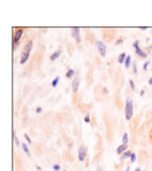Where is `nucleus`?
I'll use <instances>...</instances> for the list:
<instances>
[{"label": "nucleus", "mask_w": 152, "mask_h": 171, "mask_svg": "<svg viewBox=\"0 0 152 171\" xmlns=\"http://www.w3.org/2000/svg\"><path fill=\"white\" fill-rule=\"evenodd\" d=\"M133 111H135V104L132 101V98H126V106H124V117L126 120H132L133 117Z\"/></svg>", "instance_id": "1"}, {"label": "nucleus", "mask_w": 152, "mask_h": 171, "mask_svg": "<svg viewBox=\"0 0 152 171\" xmlns=\"http://www.w3.org/2000/svg\"><path fill=\"white\" fill-rule=\"evenodd\" d=\"M22 35H24V28H16V29L13 31V38H12V50H13V51L18 49Z\"/></svg>", "instance_id": "2"}, {"label": "nucleus", "mask_w": 152, "mask_h": 171, "mask_svg": "<svg viewBox=\"0 0 152 171\" xmlns=\"http://www.w3.org/2000/svg\"><path fill=\"white\" fill-rule=\"evenodd\" d=\"M86 158H88V148L85 146V145H81V146H79V151H78V159H79L81 163H84Z\"/></svg>", "instance_id": "3"}, {"label": "nucleus", "mask_w": 152, "mask_h": 171, "mask_svg": "<svg viewBox=\"0 0 152 171\" xmlns=\"http://www.w3.org/2000/svg\"><path fill=\"white\" fill-rule=\"evenodd\" d=\"M95 45H97V50H98L100 56H101V57L107 56V45H105L102 41H95Z\"/></svg>", "instance_id": "4"}, {"label": "nucleus", "mask_w": 152, "mask_h": 171, "mask_svg": "<svg viewBox=\"0 0 152 171\" xmlns=\"http://www.w3.org/2000/svg\"><path fill=\"white\" fill-rule=\"evenodd\" d=\"M72 38H73L78 44L82 42V38H81V28H79V26H73V28H72Z\"/></svg>", "instance_id": "5"}, {"label": "nucleus", "mask_w": 152, "mask_h": 171, "mask_svg": "<svg viewBox=\"0 0 152 171\" xmlns=\"http://www.w3.org/2000/svg\"><path fill=\"white\" fill-rule=\"evenodd\" d=\"M79 83H81V79H79V75L76 73V76L72 79V91H73L75 94L79 91Z\"/></svg>", "instance_id": "6"}, {"label": "nucleus", "mask_w": 152, "mask_h": 171, "mask_svg": "<svg viewBox=\"0 0 152 171\" xmlns=\"http://www.w3.org/2000/svg\"><path fill=\"white\" fill-rule=\"evenodd\" d=\"M28 60H29V53L22 51V53H21V59H19V63H21V65H25Z\"/></svg>", "instance_id": "7"}, {"label": "nucleus", "mask_w": 152, "mask_h": 171, "mask_svg": "<svg viewBox=\"0 0 152 171\" xmlns=\"http://www.w3.org/2000/svg\"><path fill=\"white\" fill-rule=\"evenodd\" d=\"M32 45H34V41L32 40H28L25 42V45H24V49L22 51H26V53H31V50H32Z\"/></svg>", "instance_id": "8"}, {"label": "nucleus", "mask_w": 152, "mask_h": 171, "mask_svg": "<svg viewBox=\"0 0 152 171\" xmlns=\"http://www.w3.org/2000/svg\"><path fill=\"white\" fill-rule=\"evenodd\" d=\"M61 53H63V51H61V50H56V51H54V53H53V54H51L50 56V60L51 62H56V60H57V59H59L60 56H61Z\"/></svg>", "instance_id": "9"}, {"label": "nucleus", "mask_w": 152, "mask_h": 171, "mask_svg": "<svg viewBox=\"0 0 152 171\" xmlns=\"http://www.w3.org/2000/svg\"><path fill=\"white\" fill-rule=\"evenodd\" d=\"M126 151H127V145H126V143H121V145L117 148V151H116V152H117V155H120V156H121V155L124 154Z\"/></svg>", "instance_id": "10"}, {"label": "nucleus", "mask_w": 152, "mask_h": 171, "mask_svg": "<svg viewBox=\"0 0 152 171\" xmlns=\"http://www.w3.org/2000/svg\"><path fill=\"white\" fill-rule=\"evenodd\" d=\"M135 53H136V56L140 57V59H146V57H148V53H146V51H144L142 49L135 50Z\"/></svg>", "instance_id": "11"}, {"label": "nucleus", "mask_w": 152, "mask_h": 171, "mask_svg": "<svg viewBox=\"0 0 152 171\" xmlns=\"http://www.w3.org/2000/svg\"><path fill=\"white\" fill-rule=\"evenodd\" d=\"M132 154H133V152H132V151H129V149H127L126 152H124V154L121 155V156H120V159H121V163H123V161H124V159H130V156H132Z\"/></svg>", "instance_id": "12"}, {"label": "nucleus", "mask_w": 152, "mask_h": 171, "mask_svg": "<svg viewBox=\"0 0 152 171\" xmlns=\"http://www.w3.org/2000/svg\"><path fill=\"white\" fill-rule=\"evenodd\" d=\"M75 76H76L75 69H69L68 72H66V78H68V79H73Z\"/></svg>", "instance_id": "13"}, {"label": "nucleus", "mask_w": 152, "mask_h": 171, "mask_svg": "<svg viewBox=\"0 0 152 171\" xmlns=\"http://www.w3.org/2000/svg\"><path fill=\"white\" fill-rule=\"evenodd\" d=\"M126 57H127V54L126 53H121V54H118V57H117V62L120 63V65H123L124 62H126Z\"/></svg>", "instance_id": "14"}, {"label": "nucleus", "mask_w": 152, "mask_h": 171, "mask_svg": "<svg viewBox=\"0 0 152 171\" xmlns=\"http://www.w3.org/2000/svg\"><path fill=\"white\" fill-rule=\"evenodd\" d=\"M132 65H133V62H132V56H127L126 57V62H124V67H126V69H129V67H130Z\"/></svg>", "instance_id": "15"}, {"label": "nucleus", "mask_w": 152, "mask_h": 171, "mask_svg": "<svg viewBox=\"0 0 152 171\" xmlns=\"http://www.w3.org/2000/svg\"><path fill=\"white\" fill-rule=\"evenodd\" d=\"M12 138H13V143H15V145H18V146H22V143L19 142V139H18V136H16V133H15V132L12 133Z\"/></svg>", "instance_id": "16"}, {"label": "nucleus", "mask_w": 152, "mask_h": 171, "mask_svg": "<svg viewBox=\"0 0 152 171\" xmlns=\"http://www.w3.org/2000/svg\"><path fill=\"white\" fill-rule=\"evenodd\" d=\"M22 151H24V152H25L26 155H31L29 149H28V143H22Z\"/></svg>", "instance_id": "17"}, {"label": "nucleus", "mask_w": 152, "mask_h": 171, "mask_svg": "<svg viewBox=\"0 0 152 171\" xmlns=\"http://www.w3.org/2000/svg\"><path fill=\"white\" fill-rule=\"evenodd\" d=\"M59 81H60V78H59V76H57V78H54V81L51 82V86H53V88H56V86L59 85Z\"/></svg>", "instance_id": "18"}, {"label": "nucleus", "mask_w": 152, "mask_h": 171, "mask_svg": "<svg viewBox=\"0 0 152 171\" xmlns=\"http://www.w3.org/2000/svg\"><path fill=\"white\" fill-rule=\"evenodd\" d=\"M127 142H129V135H127V133H123V139H121V143H126V145H127Z\"/></svg>", "instance_id": "19"}, {"label": "nucleus", "mask_w": 152, "mask_h": 171, "mask_svg": "<svg viewBox=\"0 0 152 171\" xmlns=\"http://www.w3.org/2000/svg\"><path fill=\"white\" fill-rule=\"evenodd\" d=\"M149 66H152V63H151V62H149V60H146V62H145V63H144V67H142V69H144L145 72H146Z\"/></svg>", "instance_id": "20"}, {"label": "nucleus", "mask_w": 152, "mask_h": 171, "mask_svg": "<svg viewBox=\"0 0 152 171\" xmlns=\"http://www.w3.org/2000/svg\"><path fill=\"white\" fill-rule=\"evenodd\" d=\"M24 138H25V140H26V143H28V145H31V143H32V139L29 138V135H26V133H25V136H24Z\"/></svg>", "instance_id": "21"}, {"label": "nucleus", "mask_w": 152, "mask_h": 171, "mask_svg": "<svg viewBox=\"0 0 152 171\" xmlns=\"http://www.w3.org/2000/svg\"><path fill=\"white\" fill-rule=\"evenodd\" d=\"M84 122H85V123H88V124L91 123V116H89V114H86V116L84 117Z\"/></svg>", "instance_id": "22"}, {"label": "nucleus", "mask_w": 152, "mask_h": 171, "mask_svg": "<svg viewBox=\"0 0 152 171\" xmlns=\"http://www.w3.org/2000/svg\"><path fill=\"white\" fill-rule=\"evenodd\" d=\"M123 38H117V40H116V42H114V44H116V45H121V44H123Z\"/></svg>", "instance_id": "23"}, {"label": "nucleus", "mask_w": 152, "mask_h": 171, "mask_svg": "<svg viewBox=\"0 0 152 171\" xmlns=\"http://www.w3.org/2000/svg\"><path fill=\"white\" fill-rule=\"evenodd\" d=\"M133 49H135V50L140 49V47H139V40H135V42H133Z\"/></svg>", "instance_id": "24"}, {"label": "nucleus", "mask_w": 152, "mask_h": 171, "mask_svg": "<svg viewBox=\"0 0 152 171\" xmlns=\"http://www.w3.org/2000/svg\"><path fill=\"white\" fill-rule=\"evenodd\" d=\"M132 70H133V73H137V65H136V63H133V65H132Z\"/></svg>", "instance_id": "25"}, {"label": "nucleus", "mask_w": 152, "mask_h": 171, "mask_svg": "<svg viewBox=\"0 0 152 171\" xmlns=\"http://www.w3.org/2000/svg\"><path fill=\"white\" fill-rule=\"evenodd\" d=\"M60 168H61V167H60L59 164H54V165H53V170L54 171H60Z\"/></svg>", "instance_id": "26"}, {"label": "nucleus", "mask_w": 152, "mask_h": 171, "mask_svg": "<svg viewBox=\"0 0 152 171\" xmlns=\"http://www.w3.org/2000/svg\"><path fill=\"white\" fill-rule=\"evenodd\" d=\"M129 85H130V88H132V89L135 91V88H136V85H135V82H133V81H129Z\"/></svg>", "instance_id": "27"}, {"label": "nucleus", "mask_w": 152, "mask_h": 171, "mask_svg": "<svg viewBox=\"0 0 152 171\" xmlns=\"http://www.w3.org/2000/svg\"><path fill=\"white\" fill-rule=\"evenodd\" d=\"M136 161V154H132V156H130V163H135Z\"/></svg>", "instance_id": "28"}, {"label": "nucleus", "mask_w": 152, "mask_h": 171, "mask_svg": "<svg viewBox=\"0 0 152 171\" xmlns=\"http://www.w3.org/2000/svg\"><path fill=\"white\" fill-rule=\"evenodd\" d=\"M35 113H37V114L42 113V108H41V107H37V108H35Z\"/></svg>", "instance_id": "29"}, {"label": "nucleus", "mask_w": 152, "mask_h": 171, "mask_svg": "<svg viewBox=\"0 0 152 171\" xmlns=\"http://www.w3.org/2000/svg\"><path fill=\"white\" fill-rule=\"evenodd\" d=\"M146 53L152 54V44H151V45H148V49H146Z\"/></svg>", "instance_id": "30"}, {"label": "nucleus", "mask_w": 152, "mask_h": 171, "mask_svg": "<svg viewBox=\"0 0 152 171\" xmlns=\"http://www.w3.org/2000/svg\"><path fill=\"white\" fill-rule=\"evenodd\" d=\"M102 92H104V94H108V89H107V88L104 86V88H102Z\"/></svg>", "instance_id": "31"}, {"label": "nucleus", "mask_w": 152, "mask_h": 171, "mask_svg": "<svg viewBox=\"0 0 152 171\" xmlns=\"http://www.w3.org/2000/svg\"><path fill=\"white\" fill-rule=\"evenodd\" d=\"M148 83H149V85H151V86H152V76H151V78H149V81H148Z\"/></svg>", "instance_id": "32"}, {"label": "nucleus", "mask_w": 152, "mask_h": 171, "mask_svg": "<svg viewBox=\"0 0 152 171\" xmlns=\"http://www.w3.org/2000/svg\"><path fill=\"white\" fill-rule=\"evenodd\" d=\"M124 171H130V167H127V168H126V170H124Z\"/></svg>", "instance_id": "33"}, {"label": "nucleus", "mask_w": 152, "mask_h": 171, "mask_svg": "<svg viewBox=\"0 0 152 171\" xmlns=\"http://www.w3.org/2000/svg\"><path fill=\"white\" fill-rule=\"evenodd\" d=\"M135 171H140V168H139V167H137V168H135Z\"/></svg>", "instance_id": "34"}, {"label": "nucleus", "mask_w": 152, "mask_h": 171, "mask_svg": "<svg viewBox=\"0 0 152 171\" xmlns=\"http://www.w3.org/2000/svg\"><path fill=\"white\" fill-rule=\"evenodd\" d=\"M151 140H152V133H151Z\"/></svg>", "instance_id": "35"}, {"label": "nucleus", "mask_w": 152, "mask_h": 171, "mask_svg": "<svg viewBox=\"0 0 152 171\" xmlns=\"http://www.w3.org/2000/svg\"><path fill=\"white\" fill-rule=\"evenodd\" d=\"M151 34H152V29H151Z\"/></svg>", "instance_id": "36"}]
</instances>
